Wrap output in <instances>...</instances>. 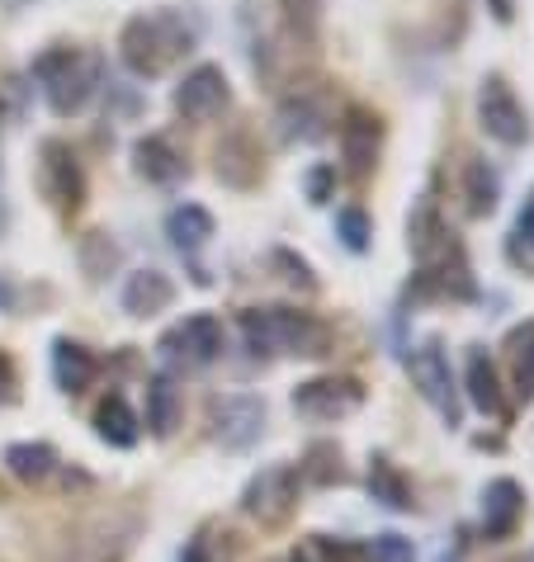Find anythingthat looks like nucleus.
Here are the masks:
<instances>
[{
	"label": "nucleus",
	"mask_w": 534,
	"mask_h": 562,
	"mask_svg": "<svg viewBox=\"0 0 534 562\" xmlns=\"http://www.w3.org/2000/svg\"><path fill=\"white\" fill-rule=\"evenodd\" d=\"M251 24V71L270 90L303 81L322 53V0H256Z\"/></svg>",
	"instance_id": "nucleus-1"
},
{
	"label": "nucleus",
	"mask_w": 534,
	"mask_h": 562,
	"mask_svg": "<svg viewBox=\"0 0 534 562\" xmlns=\"http://www.w3.org/2000/svg\"><path fill=\"white\" fill-rule=\"evenodd\" d=\"M199 43V24L180 10H143L123 24L119 57L133 76H166L176 61H185Z\"/></svg>",
	"instance_id": "nucleus-2"
},
{
	"label": "nucleus",
	"mask_w": 534,
	"mask_h": 562,
	"mask_svg": "<svg viewBox=\"0 0 534 562\" xmlns=\"http://www.w3.org/2000/svg\"><path fill=\"white\" fill-rule=\"evenodd\" d=\"M242 340L251 355H293V359H322L332 355V322L303 307H246L242 312Z\"/></svg>",
	"instance_id": "nucleus-3"
},
{
	"label": "nucleus",
	"mask_w": 534,
	"mask_h": 562,
	"mask_svg": "<svg viewBox=\"0 0 534 562\" xmlns=\"http://www.w3.org/2000/svg\"><path fill=\"white\" fill-rule=\"evenodd\" d=\"M100 71H104L100 53L76 48V43H53V48L38 53V61H34V81H38L43 100H48V109L57 119L81 114V109L96 100Z\"/></svg>",
	"instance_id": "nucleus-4"
},
{
	"label": "nucleus",
	"mask_w": 534,
	"mask_h": 562,
	"mask_svg": "<svg viewBox=\"0 0 534 562\" xmlns=\"http://www.w3.org/2000/svg\"><path fill=\"white\" fill-rule=\"evenodd\" d=\"M407 251H412L416 270H426V274L474 270V265H468L464 241H459V232L445 223V213H440L435 194H421L416 209L407 213Z\"/></svg>",
	"instance_id": "nucleus-5"
},
{
	"label": "nucleus",
	"mask_w": 534,
	"mask_h": 562,
	"mask_svg": "<svg viewBox=\"0 0 534 562\" xmlns=\"http://www.w3.org/2000/svg\"><path fill=\"white\" fill-rule=\"evenodd\" d=\"M383 133L388 123L374 104H345L336 114V143H341V166L351 176L355 190H365L379 170V156H383Z\"/></svg>",
	"instance_id": "nucleus-6"
},
{
	"label": "nucleus",
	"mask_w": 534,
	"mask_h": 562,
	"mask_svg": "<svg viewBox=\"0 0 534 562\" xmlns=\"http://www.w3.org/2000/svg\"><path fill=\"white\" fill-rule=\"evenodd\" d=\"M336 123V100L326 81H293L285 95H279V109H275V128L285 143H322Z\"/></svg>",
	"instance_id": "nucleus-7"
},
{
	"label": "nucleus",
	"mask_w": 534,
	"mask_h": 562,
	"mask_svg": "<svg viewBox=\"0 0 534 562\" xmlns=\"http://www.w3.org/2000/svg\"><path fill=\"white\" fill-rule=\"evenodd\" d=\"M478 128L501 147H525L534 128H530V109L515 95V86L501 71H487L478 86Z\"/></svg>",
	"instance_id": "nucleus-8"
},
{
	"label": "nucleus",
	"mask_w": 534,
	"mask_h": 562,
	"mask_svg": "<svg viewBox=\"0 0 534 562\" xmlns=\"http://www.w3.org/2000/svg\"><path fill=\"white\" fill-rule=\"evenodd\" d=\"M407 373H412L416 393L440 412V420H445V426H459V420H464V402H459V383H454L445 340H440V336L421 340V346L412 350V359H407Z\"/></svg>",
	"instance_id": "nucleus-9"
},
{
	"label": "nucleus",
	"mask_w": 534,
	"mask_h": 562,
	"mask_svg": "<svg viewBox=\"0 0 534 562\" xmlns=\"http://www.w3.org/2000/svg\"><path fill=\"white\" fill-rule=\"evenodd\" d=\"M38 194L48 199V209L62 217V223H71L86 204L81 161H76V151L62 143V137H48V143L38 147Z\"/></svg>",
	"instance_id": "nucleus-10"
},
{
	"label": "nucleus",
	"mask_w": 534,
	"mask_h": 562,
	"mask_svg": "<svg viewBox=\"0 0 534 562\" xmlns=\"http://www.w3.org/2000/svg\"><path fill=\"white\" fill-rule=\"evenodd\" d=\"M242 510L256 520L260 529H285L298 510V468L293 463H270L246 482Z\"/></svg>",
	"instance_id": "nucleus-11"
},
{
	"label": "nucleus",
	"mask_w": 534,
	"mask_h": 562,
	"mask_svg": "<svg viewBox=\"0 0 534 562\" xmlns=\"http://www.w3.org/2000/svg\"><path fill=\"white\" fill-rule=\"evenodd\" d=\"M365 407V383L351 379V373H322V379H308L293 387V412L303 420H345L351 412Z\"/></svg>",
	"instance_id": "nucleus-12"
},
{
	"label": "nucleus",
	"mask_w": 534,
	"mask_h": 562,
	"mask_svg": "<svg viewBox=\"0 0 534 562\" xmlns=\"http://www.w3.org/2000/svg\"><path fill=\"white\" fill-rule=\"evenodd\" d=\"M156 350H162L166 364L203 369V364H213V359L223 355V322H218L213 312H194V317L170 326V331L156 340Z\"/></svg>",
	"instance_id": "nucleus-13"
},
{
	"label": "nucleus",
	"mask_w": 534,
	"mask_h": 562,
	"mask_svg": "<svg viewBox=\"0 0 534 562\" xmlns=\"http://www.w3.org/2000/svg\"><path fill=\"white\" fill-rule=\"evenodd\" d=\"M265 147L251 123H232V128L223 133V143L213 147V176L232 184V190H256V184L265 180Z\"/></svg>",
	"instance_id": "nucleus-14"
},
{
	"label": "nucleus",
	"mask_w": 534,
	"mask_h": 562,
	"mask_svg": "<svg viewBox=\"0 0 534 562\" xmlns=\"http://www.w3.org/2000/svg\"><path fill=\"white\" fill-rule=\"evenodd\" d=\"M232 109V86L223 67H213V61H203V67H194L185 81L176 86V114L190 119V123H213L223 119Z\"/></svg>",
	"instance_id": "nucleus-15"
},
{
	"label": "nucleus",
	"mask_w": 534,
	"mask_h": 562,
	"mask_svg": "<svg viewBox=\"0 0 534 562\" xmlns=\"http://www.w3.org/2000/svg\"><path fill=\"white\" fill-rule=\"evenodd\" d=\"M213 440L223 449H251L265 430V402L251 397V393H227V397H213Z\"/></svg>",
	"instance_id": "nucleus-16"
},
{
	"label": "nucleus",
	"mask_w": 534,
	"mask_h": 562,
	"mask_svg": "<svg viewBox=\"0 0 534 562\" xmlns=\"http://www.w3.org/2000/svg\"><path fill=\"white\" fill-rule=\"evenodd\" d=\"M525 515V492L515 477H497L482 492V535L487 539H511Z\"/></svg>",
	"instance_id": "nucleus-17"
},
{
	"label": "nucleus",
	"mask_w": 534,
	"mask_h": 562,
	"mask_svg": "<svg viewBox=\"0 0 534 562\" xmlns=\"http://www.w3.org/2000/svg\"><path fill=\"white\" fill-rule=\"evenodd\" d=\"M464 387L474 397V407L492 420H511V402L501 393V379H497V364L487 359L482 346H468V364H464Z\"/></svg>",
	"instance_id": "nucleus-18"
},
{
	"label": "nucleus",
	"mask_w": 534,
	"mask_h": 562,
	"mask_svg": "<svg viewBox=\"0 0 534 562\" xmlns=\"http://www.w3.org/2000/svg\"><path fill=\"white\" fill-rule=\"evenodd\" d=\"M497 199H501V184H497V170L482 161V156L464 151L459 156V204L464 217H492L497 213Z\"/></svg>",
	"instance_id": "nucleus-19"
},
{
	"label": "nucleus",
	"mask_w": 534,
	"mask_h": 562,
	"mask_svg": "<svg viewBox=\"0 0 534 562\" xmlns=\"http://www.w3.org/2000/svg\"><path fill=\"white\" fill-rule=\"evenodd\" d=\"M133 170L143 180H152V184H176V180L190 176V161L170 147V137L147 133V137H137L133 143Z\"/></svg>",
	"instance_id": "nucleus-20"
},
{
	"label": "nucleus",
	"mask_w": 534,
	"mask_h": 562,
	"mask_svg": "<svg viewBox=\"0 0 534 562\" xmlns=\"http://www.w3.org/2000/svg\"><path fill=\"white\" fill-rule=\"evenodd\" d=\"M96 373H100V359L90 355L81 340H71V336H57L53 340V379L62 393H71V397H81L90 383H96Z\"/></svg>",
	"instance_id": "nucleus-21"
},
{
	"label": "nucleus",
	"mask_w": 534,
	"mask_h": 562,
	"mask_svg": "<svg viewBox=\"0 0 534 562\" xmlns=\"http://www.w3.org/2000/svg\"><path fill=\"white\" fill-rule=\"evenodd\" d=\"M176 303V284H170V274L162 270H137L129 274V284H123V312L129 317H156V312H166Z\"/></svg>",
	"instance_id": "nucleus-22"
},
{
	"label": "nucleus",
	"mask_w": 534,
	"mask_h": 562,
	"mask_svg": "<svg viewBox=\"0 0 534 562\" xmlns=\"http://www.w3.org/2000/svg\"><path fill=\"white\" fill-rule=\"evenodd\" d=\"M501 355H507V369H511L515 402H534V317L511 326L507 340H501Z\"/></svg>",
	"instance_id": "nucleus-23"
},
{
	"label": "nucleus",
	"mask_w": 534,
	"mask_h": 562,
	"mask_svg": "<svg viewBox=\"0 0 534 562\" xmlns=\"http://www.w3.org/2000/svg\"><path fill=\"white\" fill-rule=\"evenodd\" d=\"M166 237L176 251L185 256H194L199 246H209L213 237V213L203 209V204H180V209H170L166 213Z\"/></svg>",
	"instance_id": "nucleus-24"
},
{
	"label": "nucleus",
	"mask_w": 534,
	"mask_h": 562,
	"mask_svg": "<svg viewBox=\"0 0 534 562\" xmlns=\"http://www.w3.org/2000/svg\"><path fill=\"white\" fill-rule=\"evenodd\" d=\"M96 435L104 445H114V449H133L137 435H143V420H137V412L119 393H109L100 402V412H96Z\"/></svg>",
	"instance_id": "nucleus-25"
},
{
	"label": "nucleus",
	"mask_w": 534,
	"mask_h": 562,
	"mask_svg": "<svg viewBox=\"0 0 534 562\" xmlns=\"http://www.w3.org/2000/svg\"><path fill=\"white\" fill-rule=\"evenodd\" d=\"M369 496L379 506H388V510H412L416 506L412 502V482H407L402 468L392 463V459H383V454L369 459Z\"/></svg>",
	"instance_id": "nucleus-26"
},
{
	"label": "nucleus",
	"mask_w": 534,
	"mask_h": 562,
	"mask_svg": "<svg viewBox=\"0 0 534 562\" xmlns=\"http://www.w3.org/2000/svg\"><path fill=\"white\" fill-rule=\"evenodd\" d=\"M298 477L318 482V487H345V482H351V468H345L341 445H332V440H318V445H308L303 463H298Z\"/></svg>",
	"instance_id": "nucleus-27"
},
{
	"label": "nucleus",
	"mask_w": 534,
	"mask_h": 562,
	"mask_svg": "<svg viewBox=\"0 0 534 562\" xmlns=\"http://www.w3.org/2000/svg\"><path fill=\"white\" fill-rule=\"evenodd\" d=\"M147 426L156 440H166V435L180 426V387L170 373H156L147 383Z\"/></svg>",
	"instance_id": "nucleus-28"
},
{
	"label": "nucleus",
	"mask_w": 534,
	"mask_h": 562,
	"mask_svg": "<svg viewBox=\"0 0 534 562\" xmlns=\"http://www.w3.org/2000/svg\"><path fill=\"white\" fill-rule=\"evenodd\" d=\"M5 468L20 482H48L57 473V449L43 445V440H34V445H10L5 449Z\"/></svg>",
	"instance_id": "nucleus-29"
},
{
	"label": "nucleus",
	"mask_w": 534,
	"mask_h": 562,
	"mask_svg": "<svg viewBox=\"0 0 534 562\" xmlns=\"http://www.w3.org/2000/svg\"><path fill=\"white\" fill-rule=\"evenodd\" d=\"M336 237L345 251H355V256H365L369 251V241H374V217L359 209V204H345L336 209Z\"/></svg>",
	"instance_id": "nucleus-30"
},
{
	"label": "nucleus",
	"mask_w": 534,
	"mask_h": 562,
	"mask_svg": "<svg viewBox=\"0 0 534 562\" xmlns=\"http://www.w3.org/2000/svg\"><path fill=\"white\" fill-rule=\"evenodd\" d=\"M119 265V246L109 241V232H86L81 237V270L90 279H104Z\"/></svg>",
	"instance_id": "nucleus-31"
},
{
	"label": "nucleus",
	"mask_w": 534,
	"mask_h": 562,
	"mask_svg": "<svg viewBox=\"0 0 534 562\" xmlns=\"http://www.w3.org/2000/svg\"><path fill=\"white\" fill-rule=\"evenodd\" d=\"M232 535H223V529H213V525H203L199 535L190 539V549L180 553V562H232Z\"/></svg>",
	"instance_id": "nucleus-32"
},
{
	"label": "nucleus",
	"mask_w": 534,
	"mask_h": 562,
	"mask_svg": "<svg viewBox=\"0 0 534 562\" xmlns=\"http://www.w3.org/2000/svg\"><path fill=\"white\" fill-rule=\"evenodd\" d=\"M303 190H308V204H332V199H336V166L318 161L303 176Z\"/></svg>",
	"instance_id": "nucleus-33"
},
{
	"label": "nucleus",
	"mask_w": 534,
	"mask_h": 562,
	"mask_svg": "<svg viewBox=\"0 0 534 562\" xmlns=\"http://www.w3.org/2000/svg\"><path fill=\"white\" fill-rule=\"evenodd\" d=\"M279 270H285V279L293 289H303V293H318V274H312V265L303 260V256H293V251H285V246H279V251L270 256Z\"/></svg>",
	"instance_id": "nucleus-34"
},
{
	"label": "nucleus",
	"mask_w": 534,
	"mask_h": 562,
	"mask_svg": "<svg viewBox=\"0 0 534 562\" xmlns=\"http://www.w3.org/2000/svg\"><path fill=\"white\" fill-rule=\"evenodd\" d=\"M365 553L369 562H416L412 539H402V535H379L374 543H365Z\"/></svg>",
	"instance_id": "nucleus-35"
},
{
	"label": "nucleus",
	"mask_w": 534,
	"mask_h": 562,
	"mask_svg": "<svg viewBox=\"0 0 534 562\" xmlns=\"http://www.w3.org/2000/svg\"><path fill=\"white\" fill-rule=\"evenodd\" d=\"M318 553L326 562H369L365 543H351V539H318Z\"/></svg>",
	"instance_id": "nucleus-36"
},
{
	"label": "nucleus",
	"mask_w": 534,
	"mask_h": 562,
	"mask_svg": "<svg viewBox=\"0 0 534 562\" xmlns=\"http://www.w3.org/2000/svg\"><path fill=\"white\" fill-rule=\"evenodd\" d=\"M515 241L525 246V251H534V194L525 199V209H521V217H515V232H511Z\"/></svg>",
	"instance_id": "nucleus-37"
},
{
	"label": "nucleus",
	"mask_w": 534,
	"mask_h": 562,
	"mask_svg": "<svg viewBox=\"0 0 534 562\" xmlns=\"http://www.w3.org/2000/svg\"><path fill=\"white\" fill-rule=\"evenodd\" d=\"M14 387H20V379H14V359L0 350V407H10L14 402Z\"/></svg>",
	"instance_id": "nucleus-38"
},
{
	"label": "nucleus",
	"mask_w": 534,
	"mask_h": 562,
	"mask_svg": "<svg viewBox=\"0 0 534 562\" xmlns=\"http://www.w3.org/2000/svg\"><path fill=\"white\" fill-rule=\"evenodd\" d=\"M487 10H492L497 24H511L515 20V0H487Z\"/></svg>",
	"instance_id": "nucleus-39"
},
{
	"label": "nucleus",
	"mask_w": 534,
	"mask_h": 562,
	"mask_svg": "<svg viewBox=\"0 0 534 562\" xmlns=\"http://www.w3.org/2000/svg\"><path fill=\"white\" fill-rule=\"evenodd\" d=\"M5 303H10V289H5V284H0V307H5Z\"/></svg>",
	"instance_id": "nucleus-40"
},
{
	"label": "nucleus",
	"mask_w": 534,
	"mask_h": 562,
	"mask_svg": "<svg viewBox=\"0 0 534 562\" xmlns=\"http://www.w3.org/2000/svg\"><path fill=\"white\" fill-rule=\"evenodd\" d=\"M289 562H308V558H303V553H298V558H289Z\"/></svg>",
	"instance_id": "nucleus-41"
}]
</instances>
